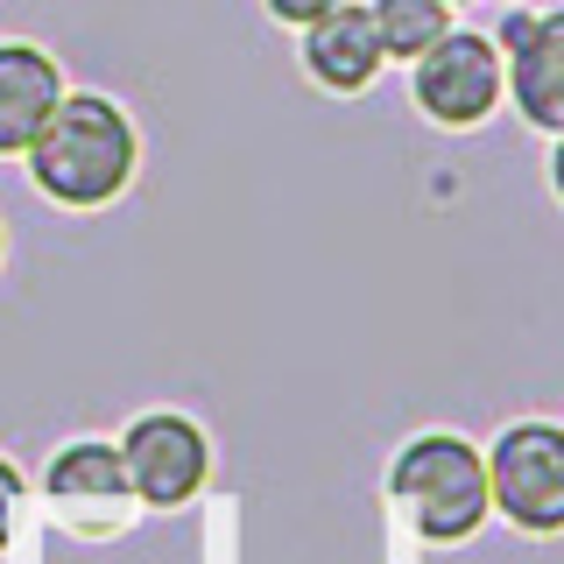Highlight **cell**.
Wrapping results in <instances>:
<instances>
[{
    "label": "cell",
    "instance_id": "9",
    "mask_svg": "<svg viewBox=\"0 0 564 564\" xmlns=\"http://www.w3.org/2000/svg\"><path fill=\"white\" fill-rule=\"evenodd\" d=\"M367 14H375V35H381V57L395 64H416L423 50L437 43V35L452 29V0H367Z\"/></svg>",
    "mask_w": 564,
    "mask_h": 564
},
{
    "label": "cell",
    "instance_id": "6",
    "mask_svg": "<svg viewBox=\"0 0 564 564\" xmlns=\"http://www.w3.org/2000/svg\"><path fill=\"white\" fill-rule=\"evenodd\" d=\"M120 466H128V487L149 508H184L205 487L212 452H205V431L191 416L155 410V416H134V431L120 437Z\"/></svg>",
    "mask_w": 564,
    "mask_h": 564
},
{
    "label": "cell",
    "instance_id": "4",
    "mask_svg": "<svg viewBox=\"0 0 564 564\" xmlns=\"http://www.w3.org/2000/svg\"><path fill=\"white\" fill-rule=\"evenodd\" d=\"M487 494L516 529L557 536L564 529V431L543 416L508 423L487 445Z\"/></svg>",
    "mask_w": 564,
    "mask_h": 564
},
{
    "label": "cell",
    "instance_id": "15",
    "mask_svg": "<svg viewBox=\"0 0 564 564\" xmlns=\"http://www.w3.org/2000/svg\"><path fill=\"white\" fill-rule=\"evenodd\" d=\"M0 247H8V240H0Z\"/></svg>",
    "mask_w": 564,
    "mask_h": 564
},
{
    "label": "cell",
    "instance_id": "13",
    "mask_svg": "<svg viewBox=\"0 0 564 564\" xmlns=\"http://www.w3.org/2000/svg\"><path fill=\"white\" fill-rule=\"evenodd\" d=\"M551 191H557V205H564V134H551Z\"/></svg>",
    "mask_w": 564,
    "mask_h": 564
},
{
    "label": "cell",
    "instance_id": "3",
    "mask_svg": "<svg viewBox=\"0 0 564 564\" xmlns=\"http://www.w3.org/2000/svg\"><path fill=\"white\" fill-rule=\"evenodd\" d=\"M410 99H416V113L431 120V128H452V134L494 120V113H501V99H508V57H501V43H494L487 29H458L452 22L410 64Z\"/></svg>",
    "mask_w": 564,
    "mask_h": 564
},
{
    "label": "cell",
    "instance_id": "7",
    "mask_svg": "<svg viewBox=\"0 0 564 564\" xmlns=\"http://www.w3.org/2000/svg\"><path fill=\"white\" fill-rule=\"evenodd\" d=\"M296 64H304V78L317 93L332 99H360L367 85L381 78V35H375V14H367V0H339L332 14H317V22L296 29Z\"/></svg>",
    "mask_w": 564,
    "mask_h": 564
},
{
    "label": "cell",
    "instance_id": "5",
    "mask_svg": "<svg viewBox=\"0 0 564 564\" xmlns=\"http://www.w3.org/2000/svg\"><path fill=\"white\" fill-rule=\"evenodd\" d=\"M508 57V106L536 134H564V8L529 14L522 0H508L501 29H487Z\"/></svg>",
    "mask_w": 564,
    "mask_h": 564
},
{
    "label": "cell",
    "instance_id": "14",
    "mask_svg": "<svg viewBox=\"0 0 564 564\" xmlns=\"http://www.w3.org/2000/svg\"><path fill=\"white\" fill-rule=\"evenodd\" d=\"M452 8H466V0H452Z\"/></svg>",
    "mask_w": 564,
    "mask_h": 564
},
{
    "label": "cell",
    "instance_id": "12",
    "mask_svg": "<svg viewBox=\"0 0 564 564\" xmlns=\"http://www.w3.org/2000/svg\"><path fill=\"white\" fill-rule=\"evenodd\" d=\"M14 501H22V473L0 458V543H8V522H14Z\"/></svg>",
    "mask_w": 564,
    "mask_h": 564
},
{
    "label": "cell",
    "instance_id": "1",
    "mask_svg": "<svg viewBox=\"0 0 564 564\" xmlns=\"http://www.w3.org/2000/svg\"><path fill=\"white\" fill-rule=\"evenodd\" d=\"M141 170V134L128 106L106 93H64L43 134L29 141V176L50 205L64 212H99L134 184Z\"/></svg>",
    "mask_w": 564,
    "mask_h": 564
},
{
    "label": "cell",
    "instance_id": "10",
    "mask_svg": "<svg viewBox=\"0 0 564 564\" xmlns=\"http://www.w3.org/2000/svg\"><path fill=\"white\" fill-rule=\"evenodd\" d=\"M50 494H64V501H120V494H128L120 445H70V452H57Z\"/></svg>",
    "mask_w": 564,
    "mask_h": 564
},
{
    "label": "cell",
    "instance_id": "8",
    "mask_svg": "<svg viewBox=\"0 0 564 564\" xmlns=\"http://www.w3.org/2000/svg\"><path fill=\"white\" fill-rule=\"evenodd\" d=\"M64 99V70L43 43H0V155H29Z\"/></svg>",
    "mask_w": 564,
    "mask_h": 564
},
{
    "label": "cell",
    "instance_id": "11",
    "mask_svg": "<svg viewBox=\"0 0 564 564\" xmlns=\"http://www.w3.org/2000/svg\"><path fill=\"white\" fill-rule=\"evenodd\" d=\"M261 8H269V22H282V29H304L317 14H332L339 0H261Z\"/></svg>",
    "mask_w": 564,
    "mask_h": 564
},
{
    "label": "cell",
    "instance_id": "2",
    "mask_svg": "<svg viewBox=\"0 0 564 564\" xmlns=\"http://www.w3.org/2000/svg\"><path fill=\"white\" fill-rule=\"evenodd\" d=\"M388 494L410 508V529L423 543H466L494 516L487 452H473L458 431H431L416 445H402L395 466H388Z\"/></svg>",
    "mask_w": 564,
    "mask_h": 564
}]
</instances>
